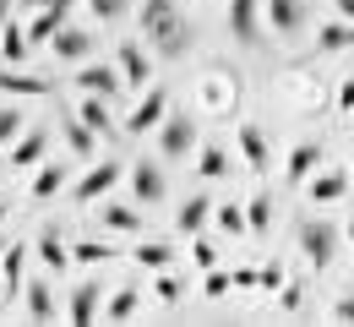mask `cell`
<instances>
[{
	"label": "cell",
	"instance_id": "cell-1",
	"mask_svg": "<svg viewBox=\"0 0 354 327\" xmlns=\"http://www.w3.org/2000/svg\"><path fill=\"white\" fill-rule=\"evenodd\" d=\"M142 39H153L158 55H185L191 33L180 22V0H142Z\"/></svg>",
	"mask_w": 354,
	"mask_h": 327
},
{
	"label": "cell",
	"instance_id": "cell-2",
	"mask_svg": "<svg viewBox=\"0 0 354 327\" xmlns=\"http://www.w3.org/2000/svg\"><path fill=\"white\" fill-rule=\"evenodd\" d=\"M300 251H306V262L322 273V268H333V256H338V230L327 224V218H316L300 230Z\"/></svg>",
	"mask_w": 354,
	"mask_h": 327
},
{
	"label": "cell",
	"instance_id": "cell-3",
	"mask_svg": "<svg viewBox=\"0 0 354 327\" xmlns=\"http://www.w3.org/2000/svg\"><path fill=\"white\" fill-rule=\"evenodd\" d=\"M196 147V120L191 115H164V126H158V153L164 158H185Z\"/></svg>",
	"mask_w": 354,
	"mask_h": 327
},
{
	"label": "cell",
	"instance_id": "cell-4",
	"mask_svg": "<svg viewBox=\"0 0 354 327\" xmlns=\"http://www.w3.org/2000/svg\"><path fill=\"white\" fill-rule=\"evenodd\" d=\"M229 39L262 44V0H229Z\"/></svg>",
	"mask_w": 354,
	"mask_h": 327
},
{
	"label": "cell",
	"instance_id": "cell-5",
	"mask_svg": "<svg viewBox=\"0 0 354 327\" xmlns=\"http://www.w3.org/2000/svg\"><path fill=\"white\" fill-rule=\"evenodd\" d=\"M77 88H82V93H98V98H115L120 88H126V77H120V66L82 60V66H77Z\"/></svg>",
	"mask_w": 354,
	"mask_h": 327
},
{
	"label": "cell",
	"instance_id": "cell-6",
	"mask_svg": "<svg viewBox=\"0 0 354 327\" xmlns=\"http://www.w3.org/2000/svg\"><path fill=\"white\" fill-rule=\"evenodd\" d=\"M164 115H169V93H164V88H147V93H142V104L126 115V131H131V137L158 131V126H164Z\"/></svg>",
	"mask_w": 354,
	"mask_h": 327
},
{
	"label": "cell",
	"instance_id": "cell-7",
	"mask_svg": "<svg viewBox=\"0 0 354 327\" xmlns=\"http://www.w3.org/2000/svg\"><path fill=\"white\" fill-rule=\"evenodd\" d=\"M115 66H120L126 88H142V82H153V60H147V49L136 44V39H120V49H115Z\"/></svg>",
	"mask_w": 354,
	"mask_h": 327
},
{
	"label": "cell",
	"instance_id": "cell-8",
	"mask_svg": "<svg viewBox=\"0 0 354 327\" xmlns=\"http://www.w3.org/2000/svg\"><path fill=\"white\" fill-rule=\"evenodd\" d=\"M316 169H322V142H295L289 158H283V180L289 186H306Z\"/></svg>",
	"mask_w": 354,
	"mask_h": 327
},
{
	"label": "cell",
	"instance_id": "cell-9",
	"mask_svg": "<svg viewBox=\"0 0 354 327\" xmlns=\"http://www.w3.org/2000/svg\"><path fill=\"white\" fill-rule=\"evenodd\" d=\"M131 191H136L142 207H158V202L169 196V180H164L158 164H136V169H131Z\"/></svg>",
	"mask_w": 354,
	"mask_h": 327
},
{
	"label": "cell",
	"instance_id": "cell-10",
	"mask_svg": "<svg viewBox=\"0 0 354 327\" xmlns=\"http://www.w3.org/2000/svg\"><path fill=\"white\" fill-rule=\"evenodd\" d=\"M240 153H245V164H251V175H267V164H272V153H267V131L257 120H245L240 126Z\"/></svg>",
	"mask_w": 354,
	"mask_h": 327
},
{
	"label": "cell",
	"instance_id": "cell-11",
	"mask_svg": "<svg viewBox=\"0 0 354 327\" xmlns=\"http://www.w3.org/2000/svg\"><path fill=\"white\" fill-rule=\"evenodd\" d=\"M66 17H71V0H55V6H44V11L28 22V39H33V44H49V39L66 28Z\"/></svg>",
	"mask_w": 354,
	"mask_h": 327
},
{
	"label": "cell",
	"instance_id": "cell-12",
	"mask_svg": "<svg viewBox=\"0 0 354 327\" xmlns=\"http://www.w3.org/2000/svg\"><path fill=\"white\" fill-rule=\"evenodd\" d=\"M267 22H272L278 39H295L300 22H306V6H300V0H267Z\"/></svg>",
	"mask_w": 354,
	"mask_h": 327
},
{
	"label": "cell",
	"instance_id": "cell-13",
	"mask_svg": "<svg viewBox=\"0 0 354 327\" xmlns=\"http://www.w3.org/2000/svg\"><path fill=\"white\" fill-rule=\"evenodd\" d=\"M49 49H55V60H71V66H82L93 55V39L82 33V28H60L55 39H49Z\"/></svg>",
	"mask_w": 354,
	"mask_h": 327
},
{
	"label": "cell",
	"instance_id": "cell-14",
	"mask_svg": "<svg viewBox=\"0 0 354 327\" xmlns=\"http://www.w3.org/2000/svg\"><path fill=\"white\" fill-rule=\"evenodd\" d=\"M115 180H120V164H115V158L98 164V169H88V175L77 180V202H98L104 191H115Z\"/></svg>",
	"mask_w": 354,
	"mask_h": 327
},
{
	"label": "cell",
	"instance_id": "cell-15",
	"mask_svg": "<svg viewBox=\"0 0 354 327\" xmlns=\"http://www.w3.org/2000/svg\"><path fill=\"white\" fill-rule=\"evenodd\" d=\"M306 191H310V202H338V196L349 191V175H344V169H316L306 180Z\"/></svg>",
	"mask_w": 354,
	"mask_h": 327
},
{
	"label": "cell",
	"instance_id": "cell-16",
	"mask_svg": "<svg viewBox=\"0 0 354 327\" xmlns=\"http://www.w3.org/2000/svg\"><path fill=\"white\" fill-rule=\"evenodd\" d=\"M349 44H354V22H349V17L316 28V55H338V49H349Z\"/></svg>",
	"mask_w": 354,
	"mask_h": 327
},
{
	"label": "cell",
	"instance_id": "cell-17",
	"mask_svg": "<svg viewBox=\"0 0 354 327\" xmlns=\"http://www.w3.org/2000/svg\"><path fill=\"white\" fill-rule=\"evenodd\" d=\"M66 317H71L77 327H93V322H98V283H77V289H71Z\"/></svg>",
	"mask_w": 354,
	"mask_h": 327
},
{
	"label": "cell",
	"instance_id": "cell-18",
	"mask_svg": "<svg viewBox=\"0 0 354 327\" xmlns=\"http://www.w3.org/2000/svg\"><path fill=\"white\" fill-rule=\"evenodd\" d=\"M22 262H28V245H22V240H11V245H6V256H0V283H6V300H17V289H22Z\"/></svg>",
	"mask_w": 354,
	"mask_h": 327
},
{
	"label": "cell",
	"instance_id": "cell-19",
	"mask_svg": "<svg viewBox=\"0 0 354 327\" xmlns=\"http://www.w3.org/2000/svg\"><path fill=\"white\" fill-rule=\"evenodd\" d=\"M207 218H213V202H207V196H185V202H180V213H175V230L180 234H202Z\"/></svg>",
	"mask_w": 354,
	"mask_h": 327
},
{
	"label": "cell",
	"instance_id": "cell-20",
	"mask_svg": "<svg viewBox=\"0 0 354 327\" xmlns=\"http://www.w3.org/2000/svg\"><path fill=\"white\" fill-rule=\"evenodd\" d=\"M44 131H22V137L11 142V169H33L39 158H44Z\"/></svg>",
	"mask_w": 354,
	"mask_h": 327
},
{
	"label": "cell",
	"instance_id": "cell-21",
	"mask_svg": "<svg viewBox=\"0 0 354 327\" xmlns=\"http://www.w3.org/2000/svg\"><path fill=\"white\" fill-rule=\"evenodd\" d=\"M28 49H33L28 28H17V22H6V28H0V55H6V66H22V60H28Z\"/></svg>",
	"mask_w": 354,
	"mask_h": 327
},
{
	"label": "cell",
	"instance_id": "cell-22",
	"mask_svg": "<svg viewBox=\"0 0 354 327\" xmlns=\"http://www.w3.org/2000/svg\"><path fill=\"white\" fill-rule=\"evenodd\" d=\"M66 147H71L77 158H93V153H98V131L82 126V115H71V120H66Z\"/></svg>",
	"mask_w": 354,
	"mask_h": 327
},
{
	"label": "cell",
	"instance_id": "cell-23",
	"mask_svg": "<svg viewBox=\"0 0 354 327\" xmlns=\"http://www.w3.org/2000/svg\"><path fill=\"white\" fill-rule=\"evenodd\" d=\"M82 126H93V131H115V115H109V98H98V93H88L82 98Z\"/></svg>",
	"mask_w": 354,
	"mask_h": 327
},
{
	"label": "cell",
	"instance_id": "cell-24",
	"mask_svg": "<svg viewBox=\"0 0 354 327\" xmlns=\"http://www.w3.org/2000/svg\"><path fill=\"white\" fill-rule=\"evenodd\" d=\"M131 262H136V268H147V273H164V268L175 262V251H169V245H158V240H142Z\"/></svg>",
	"mask_w": 354,
	"mask_h": 327
},
{
	"label": "cell",
	"instance_id": "cell-25",
	"mask_svg": "<svg viewBox=\"0 0 354 327\" xmlns=\"http://www.w3.org/2000/svg\"><path fill=\"white\" fill-rule=\"evenodd\" d=\"M104 230H115V234H142V213H136V207H120V202H109V207H104Z\"/></svg>",
	"mask_w": 354,
	"mask_h": 327
},
{
	"label": "cell",
	"instance_id": "cell-26",
	"mask_svg": "<svg viewBox=\"0 0 354 327\" xmlns=\"http://www.w3.org/2000/svg\"><path fill=\"white\" fill-rule=\"evenodd\" d=\"M136 306H142V295H136V289H115V295H109V306H104V317H109V322H131Z\"/></svg>",
	"mask_w": 354,
	"mask_h": 327
},
{
	"label": "cell",
	"instance_id": "cell-27",
	"mask_svg": "<svg viewBox=\"0 0 354 327\" xmlns=\"http://www.w3.org/2000/svg\"><path fill=\"white\" fill-rule=\"evenodd\" d=\"M196 175H202V180H223V175H229V153H223V147H202V153H196Z\"/></svg>",
	"mask_w": 354,
	"mask_h": 327
},
{
	"label": "cell",
	"instance_id": "cell-28",
	"mask_svg": "<svg viewBox=\"0 0 354 327\" xmlns=\"http://www.w3.org/2000/svg\"><path fill=\"white\" fill-rule=\"evenodd\" d=\"M55 191H66V169H60V164H44V169L33 175V196H39V202H49Z\"/></svg>",
	"mask_w": 354,
	"mask_h": 327
},
{
	"label": "cell",
	"instance_id": "cell-29",
	"mask_svg": "<svg viewBox=\"0 0 354 327\" xmlns=\"http://www.w3.org/2000/svg\"><path fill=\"white\" fill-rule=\"evenodd\" d=\"M39 262H44V268H55V273H66V268H71L77 256H71V251H66V245H60L55 234H44V240H39Z\"/></svg>",
	"mask_w": 354,
	"mask_h": 327
},
{
	"label": "cell",
	"instance_id": "cell-30",
	"mask_svg": "<svg viewBox=\"0 0 354 327\" xmlns=\"http://www.w3.org/2000/svg\"><path fill=\"white\" fill-rule=\"evenodd\" d=\"M28 317H33V322H55V295H49V283H33V289H28Z\"/></svg>",
	"mask_w": 354,
	"mask_h": 327
},
{
	"label": "cell",
	"instance_id": "cell-31",
	"mask_svg": "<svg viewBox=\"0 0 354 327\" xmlns=\"http://www.w3.org/2000/svg\"><path fill=\"white\" fill-rule=\"evenodd\" d=\"M0 88H6V93H22V98H44L49 93L39 77H17V71H0Z\"/></svg>",
	"mask_w": 354,
	"mask_h": 327
},
{
	"label": "cell",
	"instance_id": "cell-32",
	"mask_svg": "<svg viewBox=\"0 0 354 327\" xmlns=\"http://www.w3.org/2000/svg\"><path fill=\"white\" fill-rule=\"evenodd\" d=\"M213 218H218V230H223V234H251V224H245V207H234V202L213 207Z\"/></svg>",
	"mask_w": 354,
	"mask_h": 327
},
{
	"label": "cell",
	"instance_id": "cell-33",
	"mask_svg": "<svg viewBox=\"0 0 354 327\" xmlns=\"http://www.w3.org/2000/svg\"><path fill=\"white\" fill-rule=\"evenodd\" d=\"M245 224H251V234H267V230H272V202H267V196H257V202L245 207Z\"/></svg>",
	"mask_w": 354,
	"mask_h": 327
},
{
	"label": "cell",
	"instance_id": "cell-34",
	"mask_svg": "<svg viewBox=\"0 0 354 327\" xmlns=\"http://www.w3.org/2000/svg\"><path fill=\"white\" fill-rule=\"evenodd\" d=\"M88 11L98 22H120V17H126V0H88Z\"/></svg>",
	"mask_w": 354,
	"mask_h": 327
},
{
	"label": "cell",
	"instance_id": "cell-35",
	"mask_svg": "<svg viewBox=\"0 0 354 327\" xmlns=\"http://www.w3.org/2000/svg\"><path fill=\"white\" fill-rule=\"evenodd\" d=\"M22 126H28V120H22L17 109H0V142H6V147H11V142L22 137Z\"/></svg>",
	"mask_w": 354,
	"mask_h": 327
},
{
	"label": "cell",
	"instance_id": "cell-36",
	"mask_svg": "<svg viewBox=\"0 0 354 327\" xmlns=\"http://www.w3.org/2000/svg\"><path fill=\"white\" fill-rule=\"evenodd\" d=\"M71 256H77V262H93V268H98V262H109L115 251H109V245H98V240H82V245H77Z\"/></svg>",
	"mask_w": 354,
	"mask_h": 327
},
{
	"label": "cell",
	"instance_id": "cell-37",
	"mask_svg": "<svg viewBox=\"0 0 354 327\" xmlns=\"http://www.w3.org/2000/svg\"><path fill=\"white\" fill-rule=\"evenodd\" d=\"M229 283H234L229 273H218V268H207V279H202V295H207V300H218V295L229 289Z\"/></svg>",
	"mask_w": 354,
	"mask_h": 327
},
{
	"label": "cell",
	"instance_id": "cell-38",
	"mask_svg": "<svg viewBox=\"0 0 354 327\" xmlns=\"http://www.w3.org/2000/svg\"><path fill=\"white\" fill-rule=\"evenodd\" d=\"M191 262H196V268L207 273V268H218V251H213L207 240H196V245H191Z\"/></svg>",
	"mask_w": 354,
	"mask_h": 327
},
{
	"label": "cell",
	"instance_id": "cell-39",
	"mask_svg": "<svg viewBox=\"0 0 354 327\" xmlns=\"http://www.w3.org/2000/svg\"><path fill=\"white\" fill-rule=\"evenodd\" d=\"M257 283H262L267 295H272V289H283V268H278V262H267L262 273H257Z\"/></svg>",
	"mask_w": 354,
	"mask_h": 327
},
{
	"label": "cell",
	"instance_id": "cell-40",
	"mask_svg": "<svg viewBox=\"0 0 354 327\" xmlns=\"http://www.w3.org/2000/svg\"><path fill=\"white\" fill-rule=\"evenodd\" d=\"M158 300H180V279H169V268L158 273Z\"/></svg>",
	"mask_w": 354,
	"mask_h": 327
},
{
	"label": "cell",
	"instance_id": "cell-41",
	"mask_svg": "<svg viewBox=\"0 0 354 327\" xmlns=\"http://www.w3.org/2000/svg\"><path fill=\"white\" fill-rule=\"evenodd\" d=\"M333 322H354V295H344V300H333Z\"/></svg>",
	"mask_w": 354,
	"mask_h": 327
},
{
	"label": "cell",
	"instance_id": "cell-42",
	"mask_svg": "<svg viewBox=\"0 0 354 327\" xmlns=\"http://www.w3.org/2000/svg\"><path fill=\"white\" fill-rule=\"evenodd\" d=\"M338 104H344V109H354V77L344 82V88H338Z\"/></svg>",
	"mask_w": 354,
	"mask_h": 327
},
{
	"label": "cell",
	"instance_id": "cell-43",
	"mask_svg": "<svg viewBox=\"0 0 354 327\" xmlns=\"http://www.w3.org/2000/svg\"><path fill=\"white\" fill-rule=\"evenodd\" d=\"M333 11H338V17H349V22H354V0H333Z\"/></svg>",
	"mask_w": 354,
	"mask_h": 327
},
{
	"label": "cell",
	"instance_id": "cell-44",
	"mask_svg": "<svg viewBox=\"0 0 354 327\" xmlns=\"http://www.w3.org/2000/svg\"><path fill=\"white\" fill-rule=\"evenodd\" d=\"M344 240H349V245H354V218H349V224H344Z\"/></svg>",
	"mask_w": 354,
	"mask_h": 327
},
{
	"label": "cell",
	"instance_id": "cell-45",
	"mask_svg": "<svg viewBox=\"0 0 354 327\" xmlns=\"http://www.w3.org/2000/svg\"><path fill=\"white\" fill-rule=\"evenodd\" d=\"M0 28H6V0H0Z\"/></svg>",
	"mask_w": 354,
	"mask_h": 327
},
{
	"label": "cell",
	"instance_id": "cell-46",
	"mask_svg": "<svg viewBox=\"0 0 354 327\" xmlns=\"http://www.w3.org/2000/svg\"><path fill=\"white\" fill-rule=\"evenodd\" d=\"M349 180H354V153H349Z\"/></svg>",
	"mask_w": 354,
	"mask_h": 327
},
{
	"label": "cell",
	"instance_id": "cell-47",
	"mask_svg": "<svg viewBox=\"0 0 354 327\" xmlns=\"http://www.w3.org/2000/svg\"><path fill=\"white\" fill-rule=\"evenodd\" d=\"M6 245H11V240H0V256H6Z\"/></svg>",
	"mask_w": 354,
	"mask_h": 327
},
{
	"label": "cell",
	"instance_id": "cell-48",
	"mask_svg": "<svg viewBox=\"0 0 354 327\" xmlns=\"http://www.w3.org/2000/svg\"><path fill=\"white\" fill-rule=\"evenodd\" d=\"M33 6H55V0H33Z\"/></svg>",
	"mask_w": 354,
	"mask_h": 327
},
{
	"label": "cell",
	"instance_id": "cell-49",
	"mask_svg": "<svg viewBox=\"0 0 354 327\" xmlns=\"http://www.w3.org/2000/svg\"><path fill=\"white\" fill-rule=\"evenodd\" d=\"M0 224H6V207H0Z\"/></svg>",
	"mask_w": 354,
	"mask_h": 327
},
{
	"label": "cell",
	"instance_id": "cell-50",
	"mask_svg": "<svg viewBox=\"0 0 354 327\" xmlns=\"http://www.w3.org/2000/svg\"><path fill=\"white\" fill-rule=\"evenodd\" d=\"M0 180H6V169H0Z\"/></svg>",
	"mask_w": 354,
	"mask_h": 327
}]
</instances>
